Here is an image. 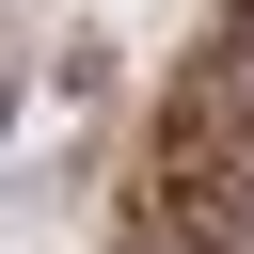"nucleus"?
I'll use <instances>...</instances> for the list:
<instances>
[{
	"instance_id": "obj_1",
	"label": "nucleus",
	"mask_w": 254,
	"mask_h": 254,
	"mask_svg": "<svg viewBox=\"0 0 254 254\" xmlns=\"http://www.w3.org/2000/svg\"><path fill=\"white\" fill-rule=\"evenodd\" d=\"M0 127H16V64H0Z\"/></svg>"
}]
</instances>
